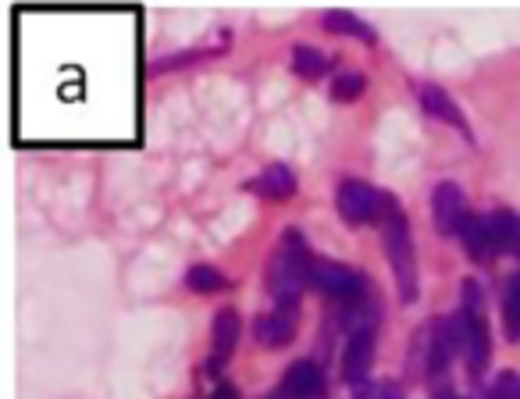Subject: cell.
Listing matches in <instances>:
<instances>
[{
  "label": "cell",
  "instance_id": "15",
  "mask_svg": "<svg viewBox=\"0 0 520 399\" xmlns=\"http://www.w3.org/2000/svg\"><path fill=\"white\" fill-rule=\"evenodd\" d=\"M325 29L328 33H342V36H357L364 43H374V29L367 22H360L353 11H325Z\"/></svg>",
  "mask_w": 520,
  "mask_h": 399
},
{
  "label": "cell",
  "instance_id": "19",
  "mask_svg": "<svg viewBox=\"0 0 520 399\" xmlns=\"http://www.w3.org/2000/svg\"><path fill=\"white\" fill-rule=\"evenodd\" d=\"M367 90V79L360 72H342L339 79L332 82V100H339V104H353V100H360Z\"/></svg>",
  "mask_w": 520,
  "mask_h": 399
},
{
  "label": "cell",
  "instance_id": "7",
  "mask_svg": "<svg viewBox=\"0 0 520 399\" xmlns=\"http://www.w3.org/2000/svg\"><path fill=\"white\" fill-rule=\"evenodd\" d=\"M300 325V303H278L271 314L253 321V339L264 346V350H278V346H289Z\"/></svg>",
  "mask_w": 520,
  "mask_h": 399
},
{
  "label": "cell",
  "instance_id": "11",
  "mask_svg": "<svg viewBox=\"0 0 520 399\" xmlns=\"http://www.w3.org/2000/svg\"><path fill=\"white\" fill-rule=\"evenodd\" d=\"M246 189L264 196V200H289V196L296 193V175L293 168H285V164H268L257 179L246 182Z\"/></svg>",
  "mask_w": 520,
  "mask_h": 399
},
{
  "label": "cell",
  "instance_id": "18",
  "mask_svg": "<svg viewBox=\"0 0 520 399\" xmlns=\"http://www.w3.org/2000/svg\"><path fill=\"white\" fill-rule=\"evenodd\" d=\"M503 318H506V335H510V339H520V275L506 282Z\"/></svg>",
  "mask_w": 520,
  "mask_h": 399
},
{
  "label": "cell",
  "instance_id": "22",
  "mask_svg": "<svg viewBox=\"0 0 520 399\" xmlns=\"http://www.w3.org/2000/svg\"><path fill=\"white\" fill-rule=\"evenodd\" d=\"M513 399H520V385H517V392H513Z\"/></svg>",
  "mask_w": 520,
  "mask_h": 399
},
{
  "label": "cell",
  "instance_id": "13",
  "mask_svg": "<svg viewBox=\"0 0 520 399\" xmlns=\"http://www.w3.org/2000/svg\"><path fill=\"white\" fill-rule=\"evenodd\" d=\"M460 239H464L467 253H471L478 264H488V261H496V236H492V225H488V218H478V214H471L467 218V225L460 228Z\"/></svg>",
  "mask_w": 520,
  "mask_h": 399
},
{
  "label": "cell",
  "instance_id": "2",
  "mask_svg": "<svg viewBox=\"0 0 520 399\" xmlns=\"http://www.w3.org/2000/svg\"><path fill=\"white\" fill-rule=\"evenodd\" d=\"M310 261H314V257H310V250L303 246L300 232H285L275 257H271L268 264V289L271 296H275V303H300Z\"/></svg>",
  "mask_w": 520,
  "mask_h": 399
},
{
  "label": "cell",
  "instance_id": "14",
  "mask_svg": "<svg viewBox=\"0 0 520 399\" xmlns=\"http://www.w3.org/2000/svg\"><path fill=\"white\" fill-rule=\"evenodd\" d=\"M488 225H492V236L503 253H520V214L513 211H496L488 214Z\"/></svg>",
  "mask_w": 520,
  "mask_h": 399
},
{
  "label": "cell",
  "instance_id": "3",
  "mask_svg": "<svg viewBox=\"0 0 520 399\" xmlns=\"http://www.w3.org/2000/svg\"><path fill=\"white\" fill-rule=\"evenodd\" d=\"M335 207L350 225H367V221H382L385 207H389V193L367 186V182H342L339 193H335Z\"/></svg>",
  "mask_w": 520,
  "mask_h": 399
},
{
  "label": "cell",
  "instance_id": "20",
  "mask_svg": "<svg viewBox=\"0 0 520 399\" xmlns=\"http://www.w3.org/2000/svg\"><path fill=\"white\" fill-rule=\"evenodd\" d=\"M211 399H243V396H239V389H236V385H228V382H221V385H218V389H214V392H211Z\"/></svg>",
  "mask_w": 520,
  "mask_h": 399
},
{
  "label": "cell",
  "instance_id": "21",
  "mask_svg": "<svg viewBox=\"0 0 520 399\" xmlns=\"http://www.w3.org/2000/svg\"><path fill=\"white\" fill-rule=\"evenodd\" d=\"M378 399H403V396H399L396 389H385V392H378Z\"/></svg>",
  "mask_w": 520,
  "mask_h": 399
},
{
  "label": "cell",
  "instance_id": "8",
  "mask_svg": "<svg viewBox=\"0 0 520 399\" xmlns=\"http://www.w3.org/2000/svg\"><path fill=\"white\" fill-rule=\"evenodd\" d=\"M325 392V375L314 360H296L289 371H285L282 385L271 392L268 399H314Z\"/></svg>",
  "mask_w": 520,
  "mask_h": 399
},
{
  "label": "cell",
  "instance_id": "1",
  "mask_svg": "<svg viewBox=\"0 0 520 399\" xmlns=\"http://www.w3.org/2000/svg\"><path fill=\"white\" fill-rule=\"evenodd\" d=\"M382 232H385V253H389L392 264V278H396L399 300L414 303L417 300V257H414V239H410V225L403 207L389 196V207H385L382 218Z\"/></svg>",
  "mask_w": 520,
  "mask_h": 399
},
{
  "label": "cell",
  "instance_id": "10",
  "mask_svg": "<svg viewBox=\"0 0 520 399\" xmlns=\"http://www.w3.org/2000/svg\"><path fill=\"white\" fill-rule=\"evenodd\" d=\"M239 314L232 307L218 310V318H214V328H211V371H218L232 353H236V342H239Z\"/></svg>",
  "mask_w": 520,
  "mask_h": 399
},
{
  "label": "cell",
  "instance_id": "6",
  "mask_svg": "<svg viewBox=\"0 0 520 399\" xmlns=\"http://www.w3.org/2000/svg\"><path fill=\"white\" fill-rule=\"evenodd\" d=\"M431 218H435V228H439L442 236H460V228L471 218L464 189L456 186V182H439L435 193H431Z\"/></svg>",
  "mask_w": 520,
  "mask_h": 399
},
{
  "label": "cell",
  "instance_id": "4",
  "mask_svg": "<svg viewBox=\"0 0 520 399\" xmlns=\"http://www.w3.org/2000/svg\"><path fill=\"white\" fill-rule=\"evenodd\" d=\"M464 325H467V364L471 371H481L492 357V342H488V318H485V303H481L478 282H464Z\"/></svg>",
  "mask_w": 520,
  "mask_h": 399
},
{
  "label": "cell",
  "instance_id": "9",
  "mask_svg": "<svg viewBox=\"0 0 520 399\" xmlns=\"http://www.w3.org/2000/svg\"><path fill=\"white\" fill-rule=\"evenodd\" d=\"M374 360V332L371 328H353L346 350H342V378L346 382H360L371 371Z\"/></svg>",
  "mask_w": 520,
  "mask_h": 399
},
{
  "label": "cell",
  "instance_id": "17",
  "mask_svg": "<svg viewBox=\"0 0 520 399\" xmlns=\"http://www.w3.org/2000/svg\"><path fill=\"white\" fill-rule=\"evenodd\" d=\"M186 285L193 293H218V289L228 285V278L218 268H211V264H196V268H189Z\"/></svg>",
  "mask_w": 520,
  "mask_h": 399
},
{
  "label": "cell",
  "instance_id": "16",
  "mask_svg": "<svg viewBox=\"0 0 520 399\" xmlns=\"http://www.w3.org/2000/svg\"><path fill=\"white\" fill-rule=\"evenodd\" d=\"M293 72L300 75V79H321V75L328 72V54L300 43V47H293Z\"/></svg>",
  "mask_w": 520,
  "mask_h": 399
},
{
  "label": "cell",
  "instance_id": "12",
  "mask_svg": "<svg viewBox=\"0 0 520 399\" xmlns=\"http://www.w3.org/2000/svg\"><path fill=\"white\" fill-rule=\"evenodd\" d=\"M417 97H421V107H424V114H428V118H435V122H446V125H453V129L464 132V136H471V132H467L464 114H460V107L449 100V93L442 90V86H431V82H428V86H421V93H417Z\"/></svg>",
  "mask_w": 520,
  "mask_h": 399
},
{
  "label": "cell",
  "instance_id": "5",
  "mask_svg": "<svg viewBox=\"0 0 520 399\" xmlns=\"http://www.w3.org/2000/svg\"><path fill=\"white\" fill-rule=\"evenodd\" d=\"M307 285H314L321 296H332V300H342V303H353L364 296V278H360L357 271L342 268V264H332V261H321V257L310 261Z\"/></svg>",
  "mask_w": 520,
  "mask_h": 399
}]
</instances>
